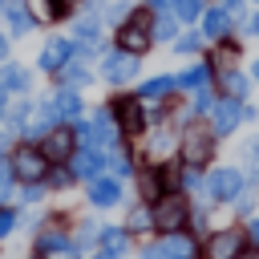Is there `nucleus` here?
<instances>
[{
	"label": "nucleus",
	"instance_id": "13",
	"mask_svg": "<svg viewBox=\"0 0 259 259\" xmlns=\"http://www.w3.org/2000/svg\"><path fill=\"white\" fill-rule=\"evenodd\" d=\"M239 117H243V109H239V101H219L214 105V134H231L235 125H239Z\"/></svg>",
	"mask_w": 259,
	"mask_h": 259
},
{
	"label": "nucleus",
	"instance_id": "44",
	"mask_svg": "<svg viewBox=\"0 0 259 259\" xmlns=\"http://www.w3.org/2000/svg\"><path fill=\"white\" fill-rule=\"evenodd\" d=\"M8 57V36H0V61Z\"/></svg>",
	"mask_w": 259,
	"mask_h": 259
},
{
	"label": "nucleus",
	"instance_id": "47",
	"mask_svg": "<svg viewBox=\"0 0 259 259\" xmlns=\"http://www.w3.org/2000/svg\"><path fill=\"white\" fill-rule=\"evenodd\" d=\"M0 113H4V89H0Z\"/></svg>",
	"mask_w": 259,
	"mask_h": 259
},
{
	"label": "nucleus",
	"instance_id": "20",
	"mask_svg": "<svg viewBox=\"0 0 259 259\" xmlns=\"http://www.w3.org/2000/svg\"><path fill=\"white\" fill-rule=\"evenodd\" d=\"M77 109H81V97H77L73 89H61V93H57V101H53V113H57V121H69V117H77Z\"/></svg>",
	"mask_w": 259,
	"mask_h": 259
},
{
	"label": "nucleus",
	"instance_id": "29",
	"mask_svg": "<svg viewBox=\"0 0 259 259\" xmlns=\"http://www.w3.org/2000/svg\"><path fill=\"white\" fill-rule=\"evenodd\" d=\"M150 223H154V214H150V210H134L125 227H130V231H150Z\"/></svg>",
	"mask_w": 259,
	"mask_h": 259
},
{
	"label": "nucleus",
	"instance_id": "31",
	"mask_svg": "<svg viewBox=\"0 0 259 259\" xmlns=\"http://www.w3.org/2000/svg\"><path fill=\"white\" fill-rule=\"evenodd\" d=\"M8 182H12V162H4V158H0V202L8 198Z\"/></svg>",
	"mask_w": 259,
	"mask_h": 259
},
{
	"label": "nucleus",
	"instance_id": "1",
	"mask_svg": "<svg viewBox=\"0 0 259 259\" xmlns=\"http://www.w3.org/2000/svg\"><path fill=\"white\" fill-rule=\"evenodd\" d=\"M150 214H154V227H158L162 235H174V231L186 227V214H190V210H186V198H182V194H162Z\"/></svg>",
	"mask_w": 259,
	"mask_h": 259
},
{
	"label": "nucleus",
	"instance_id": "9",
	"mask_svg": "<svg viewBox=\"0 0 259 259\" xmlns=\"http://www.w3.org/2000/svg\"><path fill=\"white\" fill-rule=\"evenodd\" d=\"M101 73H105V81H113V85H125V81L138 73V57L121 49V53L105 57V69H101Z\"/></svg>",
	"mask_w": 259,
	"mask_h": 259
},
{
	"label": "nucleus",
	"instance_id": "45",
	"mask_svg": "<svg viewBox=\"0 0 259 259\" xmlns=\"http://www.w3.org/2000/svg\"><path fill=\"white\" fill-rule=\"evenodd\" d=\"M251 239H255V243H259V219H255V223H251Z\"/></svg>",
	"mask_w": 259,
	"mask_h": 259
},
{
	"label": "nucleus",
	"instance_id": "6",
	"mask_svg": "<svg viewBox=\"0 0 259 259\" xmlns=\"http://www.w3.org/2000/svg\"><path fill=\"white\" fill-rule=\"evenodd\" d=\"M239 190H243V174H239V170H214V174L206 178V194H210L214 202L239 198Z\"/></svg>",
	"mask_w": 259,
	"mask_h": 259
},
{
	"label": "nucleus",
	"instance_id": "11",
	"mask_svg": "<svg viewBox=\"0 0 259 259\" xmlns=\"http://www.w3.org/2000/svg\"><path fill=\"white\" fill-rule=\"evenodd\" d=\"M69 57H73V45L57 36V40H49V45L40 49V69H45V73H61V69L69 65Z\"/></svg>",
	"mask_w": 259,
	"mask_h": 259
},
{
	"label": "nucleus",
	"instance_id": "21",
	"mask_svg": "<svg viewBox=\"0 0 259 259\" xmlns=\"http://www.w3.org/2000/svg\"><path fill=\"white\" fill-rule=\"evenodd\" d=\"M32 81H28V73L20 69V65H0V89H16V93H24Z\"/></svg>",
	"mask_w": 259,
	"mask_h": 259
},
{
	"label": "nucleus",
	"instance_id": "7",
	"mask_svg": "<svg viewBox=\"0 0 259 259\" xmlns=\"http://www.w3.org/2000/svg\"><path fill=\"white\" fill-rule=\"evenodd\" d=\"M40 154H45L49 162H65V158L73 154V130H65V125H53V130L45 134V146H40Z\"/></svg>",
	"mask_w": 259,
	"mask_h": 259
},
{
	"label": "nucleus",
	"instance_id": "39",
	"mask_svg": "<svg viewBox=\"0 0 259 259\" xmlns=\"http://www.w3.org/2000/svg\"><path fill=\"white\" fill-rule=\"evenodd\" d=\"M247 158L259 166V138H251V142H247Z\"/></svg>",
	"mask_w": 259,
	"mask_h": 259
},
{
	"label": "nucleus",
	"instance_id": "41",
	"mask_svg": "<svg viewBox=\"0 0 259 259\" xmlns=\"http://www.w3.org/2000/svg\"><path fill=\"white\" fill-rule=\"evenodd\" d=\"M142 259H170V255H166V251H162V243H158V247H150Z\"/></svg>",
	"mask_w": 259,
	"mask_h": 259
},
{
	"label": "nucleus",
	"instance_id": "12",
	"mask_svg": "<svg viewBox=\"0 0 259 259\" xmlns=\"http://www.w3.org/2000/svg\"><path fill=\"white\" fill-rule=\"evenodd\" d=\"M101 170H105V158H101V150H81V154H73V170L69 174H77V178H101Z\"/></svg>",
	"mask_w": 259,
	"mask_h": 259
},
{
	"label": "nucleus",
	"instance_id": "22",
	"mask_svg": "<svg viewBox=\"0 0 259 259\" xmlns=\"http://www.w3.org/2000/svg\"><path fill=\"white\" fill-rule=\"evenodd\" d=\"M170 89H174V77H154V81H146V85L138 89V97H142V101H162Z\"/></svg>",
	"mask_w": 259,
	"mask_h": 259
},
{
	"label": "nucleus",
	"instance_id": "33",
	"mask_svg": "<svg viewBox=\"0 0 259 259\" xmlns=\"http://www.w3.org/2000/svg\"><path fill=\"white\" fill-rule=\"evenodd\" d=\"M150 150H154V154H166V150H170V134H154Z\"/></svg>",
	"mask_w": 259,
	"mask_h": 259
},
{
	"label": "nucleus",
	"instance_id": "25",
	"mask_svg": "<svg viewBox=\"0 0 259 259\" xmlns=\"http://www.w3.org/2000/svg\"><path fill=\"white\" fill-rule=\"evenodd\" d=\"M174 16L178 20H198L202 16V0H174Z\"/></svg>",
	"mask_w": 259,
	"mask_h": 259
},
{
	"label": "nucleus",
	"instance_id": "14",
	"mask_svg": "<svg viewBox=\"0 0 259 259\" xmlns=\"http://www.w3.org/2000/svg\"><path fill=\"white\" fill-rule=\"evenodd\" d=\"M117 198H121V186L113 178H93V186H89V202L93 206H113Z\"/></svg>",
	"mask_w": 259,
	"mask_h": 259
},
{
	"label": "nucleus",
	"instance_id": "27",
	"mask_svg": "<svg viewBox=\"0 0 259 259\" xmlns=\"http://www.w3.org/2000/svg\"><path fill=\"white\" fill-rule=\"evenodd\" d=\"M69 243H65V235L61 231H45L40 235V251H65Z\"/></svg>",
	"mask_w": 259,
	"mask_h": 259
},
{
	"label": "nucleus",
	"instance_id": "48",
	"mask_svg": "<svg viewBox=\"0 0 259 259\" xmlns=\"http://www.w3.org/2000/svg\"><path fill=\"white\" fill-rule=\"evenodd\" d=\"M255 77H259V61H255Z\"/></svg>",
	"mask_w": 259,
	"mask_h": 259
},
{
	"label": "nucleus",
	"instance_id": "24",
	"mask_svg": "<svg viewBox=\"0 0 259 259\" xmlns=\"http://www.w3.org/2000/svg\"><path fill=\"white\" fill-rule=\"evenodd\" d=\"M206 77H210V73H206V65H194V69H186V73L178 77V85H186V89H202V85H206Z\"/></svg>",
	"mask_w": 259,
	"mask_h": 259
},
{
	"label": "nucleus",
	"instance_id": "2",
	"mask_svg": "<svg viewBox=\"0 0 259 259\" xmlns=\"http://www.w3.org/2000/svg\"><path fill=\"white\" fill-rule=\"evenodd\" d=\"M214 130H202V125H190L186 134H182V158L190 162V166H202V162H210V154H214V138H210Z\"/></svg>",
	"mask_w": 259,
	"mask_h": 259
},
{
	"label": "nucleus",
	"instance_id": "38",
	"mask_svg": "<svg viewBox=\"0 0 259 259\" xmlns=\"http://www.w3.org/2000/svg\"><path fill=\"white\" fill-rule=\"evenodd\" d=\"M40 194H45V190H40V186H36V182H28V186H24V198H28V202H36V198H40Z\"/></svg>",
	"mask_w": 259,
	"mask_h": 259
},
{
	"label": "nucleus",
	"instance_id": "49",
	"mask_svg": "<svg viewBox=\"0 0 259 259\" xmlns=\"http://www.w3.org/2000/svg\"><path fill=\"white\" fill-rule=\"evenodd\" d=\"M0 4H4V0H0Z\"/></svg>",
	"mask_w": 259,
	"mask_h": 259
},
{
	"label": "nucleus",
	"instance_id": "46",
	"mask_svg": "<svg viewBox=\"0 0 259 259\" xmlns=\"http://www.w3.org/2000/svg\"><path fill=\"white\" fill-rule=\"evenodd\" d=\"M146 4H150V8H166L170 0H146Z\"/></svg>",
	"mask_w": 259,
	"mask_h": 259
},
{
	"label": "nucleus",
	"instance_id": "10",
	"mask_svg": "<svg viewBox=\"0 0 259 259\" xmlns=\"http://www.w3.org/2000/svg\"><path fill=\"white\" fill-rule=\"evenodd\" d=\"M113 117H117V130L142 134V105H138V97H117L113 101Z\"/></svg>",
	"mask_w": 259,
	"mask_h": 259
},
{
	"label": "nucleus",
	"instance_id": "37",
	"mask_svg": "<svg viewBox=\"0 0 259 259\" xmlns=\"http://www.w3.org/2000/svg\"><path fill=\"white\" fill-rule=\"evenodd\" d=\"M49 178H53V186H65V182H69V178H73V174H69V170H53V174H49Z\"/></svg>",
	"mask_w": 259,
	"mask_h": 259
},
{
	"label": "nucleus",
	"instance_id": "34",
	"mask_svg": "<svg viewBox=\"0 0 259 259\" xmlns=\"http://www.w3.org/2000/svg\"><path fill=\"white\" fill-rule=\"evenodd\" d=\"M214 65H219V69H231V65H235V49H223V53L214 57Z\"/></svg>",
	"mask_w": 259,
	"mask_h": 259
},
{
	"label": "nucleus",
	"instance_id": "18",
	"mask_svg": "<svg viewBox=\"0 0 259 259\" xmlns=\"http://www.w3.org/2000/svg\"><path fill=\"white\" fill-rule=\"evenodd\" d=\"M202 32H206V36H227V32H231V12H227V8L202 12Z\"/></svg>",
	"mask_w": 259,
	"mask_h": 259
},
{
	"label": "nucleus",
	"instance_id": "17",
	"mask_svg": "<svg viewBox=\"0 0 259 259\" xmlns=\"http://www.w3.org/2000/svg\"><path fill=\"white\" fill-rule=\"evenodd\" d=\"M162 251H166L170 259H194V239H186L182 231L162 235Z\"/></svg>",
	"mask_w": 259,
	"mask_h": 259
},
{
	"label": "nucleus",
	"instance_id": "36",
	"mask_svg": "<svg viewBox=\"0 0 259 259\" xmlns=\"http://www.w3.org/2000/svg\"><path fill=\"white\" fill-rule=\"evenodd\" d=\"M12 227H16V219H12V210H0V239H4V235H8Z\"/></svg>",
	"mask_w": 259,
	"mask_h": 259
},
{
	"label": "nucleus",
	"instance_id": "5",
	"mask_svg": "<svg viewBox=\"0 0 259 259\" xmlns=\"http://www.w3.org/2000/svg\"><path fill=\"white\" fill-rule=\"evenodd\" d=\"M81 134H85V142H89V146H97V150H101V146H113V142H117L113 113H109V109H101L93 121H85V125H81Z\"/></svg>",
	"mask_w": 259,
	"mask_h": 259
},
{
	"label": "nucleus",
	"instance_id": "23",
	"mask_svg": "<svg viewBox=\"0 0 259 259\" xmlns=\"http://www.w3.org/2000/svg\"><path fill=\"white\" fill-rule=\"evenodd\" d=\"M219 85H223V93H227L231 101H243V97H247V81H243L235 69H223V81H219Z\"/></svg>",
	"mask_w": 259,
	"mask_h": 259
},
{
	"label": "nucleus",
	"instance_id": "26",
	"mask_svg": "<svg viewBox=\"0 0 259 259\" xmlns=\"http://www.w3.org/2000/svg\"><path fill=\"white\" fill-rule=\"evenodd\" d=\"M142 194H146V198H162V174H158V170L142 174Z\"/></svg>",
	"mask_w": 259,
	"mask_h": 259
},
{
	"label": "nucleus",
	"instance_id": "30",
	"mask_svg": "<svg viewBox=\"0 0 259 259\" xmlns=\"http://www.w3.org/2000/svg\"><path fill=\"white\" fill-rule=\"evenodd\" d=\"M65 73H69V81H73V85H85V81H89V69H81L77 61H69V65H65Z\"/></svg>",
	"mask_w": 259,
	"mask_h": 259
},
{
	"label": "nucleus",
	"instance_id": "4",
	"mask_svg": "<svg viewBox=\"0 0 259 259\" xmlns=\"http://www.w3.org/2000/svg\"><path fill=\"white\" fill-rule=\"evenodd\" d=\"M117 40H121V49H125V53H134V57H138V53L150 45V16H146V12H134V16L121 24Z\"/></svg>",
	"mask_w": 259,
	"mask_h": 259
},
{
	"label": "nucleus",
	"instance_id": "43",
	"mask_svg": "<svg viewBox=\"0 0 259 259\" xmlns=\"http://www.w3.org/2000/svg\"><path fill=\"white\" fill-rule=\"evenodd\" d=\"M247 28H251V36H259V12L251 16V24H247Z\"/></svg>",
	"mask_w": 259,
	"mask_h": 259
},
{
	"label": "nucleus",
	"instance_id": "35",
	"mask_svg": "<svg viewBox=\"0 0 259 259\" xmlns=\"http://www.w3.org/2000/svg\"><path fill=\"white\" fill-rule=\"evenodd\" d=\"M210 105H214V97H210L206 89H198V97H194V109L202 113V109H210Z\"/></svg>",
	"mask_w": 259,
	"mask_h": 259
},
{
	"label": "nucleus",
	"instance_id": "15",
	"mask_svg": "<svg viewBox=\"0 0 259 259\" xmlns=\"http://www.w3.org/2000/svg\"><path fill=\"white\" fill-rule=\"evenodd\" d=\"M97 243H101V251H113V255L121 259L125 247H130V231H125V227H101V231H97Z\"/></svg>",
	"mask_w": 259,
	"mask_h": 259
},
{
	"label": "nucleus",
	"instance_id": "40",
	"mask_svg": "<svg viewBox=\"0 0 259 259\" xmlns=\"http://www.w3.org/2000/svg\"><path fill=\"white\" fill-rule=\"evenodd\" d=\"M130 166H134L130 158H113V170H117V174H130Z\"/></svg>",
	"mask_w": 259,
	"mask_h": 259
},
{
	"label": "nucleus",
	"instance_id": "8",
	"mask_svg": "<svg viewBox=\"0 0 259 259\" xmlns=\"http://www.w3.org/2000/svg\"><path fill=\"white\" fill-rule=\"evenodd\" d=\"M243 255V235L239 231H219L206 243V259H239Z\"/></svg>",
	"mask_w": 259,
	"mask_h": 259
},
{
	"label": "nucleus",
	"instance_id": "28",
	"mask_svg": "<svg viewBox=\"0 0 259 259\" xmlns=\"http://www.w3.org/2000/svg\"><path fill=\"white\" fill-rule=\"evenodd\" d=\"M150 36H162V40L174 36V16H158V20L150 24Z\"/></svg>",
	"mask_w": 259,
	"mask_h": 259
},
{
	"label": "nucleus",
	"instance_id": "42",
	"mask_svg": "<svg viewBox=\"0 0 259 259\" xmlns=\"http://www.w3.org/2000/svg\"><path fill=\"white\" fill-rule=\"evenodd\" d=\"M223 8H227V12H239V8H243V0H223Z\"/></svg>",
	"mask_w": 259,
	"mask_h": 259
},
{
	"label": "nucleus",
	"instance_id": "16",
	"mask_svg": "<svg viewBox=\"0 0 259 259\" xmlns=\"http://www.w3.org/2000/svg\"><path fill=\"white\" fill-rule=\"evenodd\" d=\"M4 12H8V20H12V32H32V12H28V4L24 0H4Z\"/></svg>",
	"mask_w": 259,
	"mask_h": 259
},
{
	"label": "nucleus",
	"instance_id": "32",
	"mask_svg": "<svg viewBox=\"0 0 259 259\" xmlns=\"http://www.w3.org/2000/svg\"><path fill=\"white\" fill-rule=\"evenodd\" d=\"M198 45H202V32H186V36L178 40V53H194Z\"/></svg>",
	"mask_w": 259,
	"mask_h": 259
},
{
	"label": "nucleus",
	"instance_id": "19",
	"mask_svg": "<svg viewBox=\"0 0 259 259\" xmlns=\"http://www.w3.org/2000/svg\"><path fill=\"white\" fill-rule=\"evenodd\" d=\"M65 8H69V0H28V12L36 20H61Z\"/></svg>",
	"mask_w": 259,
	"mask_h": 259
},
{
	"label": "nucleus",
	"instance_id": "3",
	"mask_svg": "<svg viewBox=\"0 0 259 259\" xmlns=\"http://www.w3.org/2000/svg\"><path fill=\"white\" fill-rule=\"evenodd\" d=\"M12 174L24 178V182H40V178L49 174V158H45L40 150H32V146H20V150L12 154Z\"/></svg>",
	"mask_w": 259,
	"mask_h": 259
}]
</instances>
